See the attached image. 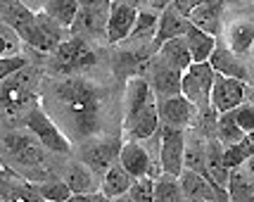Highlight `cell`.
I'll return each mask as SVG.
<instances>
[{
	"instance_id": "27",
	"label": "cell",
	"mask_w": 254,
	"mask_h": 202,
	"mask_svg": "<svg viewBox=\"0 0 254 202\" xmlns=\"http://www.w3.org/2000/svg\"><path fill=\"white\" fill-rule=\"evenodd\" d=\"M157 29H159V12L152 10V7H145V10H138V17H135V24H133V31L128 36V41L133 43H143V41H155Z\"/></svg>"
},
{
	"instance_id": "16",
	"label": "cell",
	"mask_w": 254,
	"mask_h": 202,
	"mask_svg": "<svg viewBox=\"0 0 254 202\" xmlns=\"http://www.w3.org/2000/svg\"><path fill=\"white\" fill-rule=\"evenodd\" d=\"M181 81H183V71H178L176 67L166 65L162 57L155 55L152 65H150V86L157 98L181 95Z\"/></svg>"
},
{
	"instance_id": "42",
	"label": "cell",
	"mask_w": 254,
	"mask_h": 202,
	"mask_svg": "<svg viewBox=\"0 0 254 202\" xmlns=\"http://www.w3.org/2000/svg\"><path fill=\"white\" fill-rule=\"evenodd\" d=\"M171 2H174V0H150V7L157 12H162V10H166Z\"/></svg>"
},
{
	"instance_id": "50",
	"label": "cell",
	"mask_w": 254,
	"mask_h": 202,
	"mask_svg": "<svg viewBox=\"0 0 254 202\" xmlns=\"http://www.w3.org/2000/svg\"><path fill=\"white\" fill-rule=\"evenodd\" d=\"M0 202H5V200H2V195H0Z\"/></svg>"
},
{
	"instance_id": "51",
	"label": "cell",
	"mask_w": 254,
	"mask_h": 202,
	"mask_svg": "<svg viewBox=\"0 0 254 202\" xmlns=\"http://www.w3.org/2000/svg\"><path fill=\"white\" fill-rule=\"evenodd\" d=\"M0 171H2V169H0Z\"/></svg>"
},
{
	"instance_id": "26",
	"label": "cell",
	"mask_w": 254,
	"mask_h": 202,
	"mask_svg": "<svg viewBox=\"0 0 254 202\" xmlns=\"http://www.w3.org/2000/svg\"><path fill=\"white\" fill-rule=\"evenodd\" d=\"M228 48H231L235 55H247L254 48V22L250 19H240V22L231 24L228 34H226Z\"/></svg>"
},
{
	"instance_id": "33",
	"label": "cell",
	"mask_w": 254,
	"mask_h": 202,
	"mask_svg": "<svg viewBox=\"0 0 254 202\" xmlns=\"http://www.w3.org/2000/svg\"><path fill=\"white\" fill-rule=\"evenodd\" d=\"M31 183H33V188H36V193H38L45 202H64L66 198L74 195L64 181L45 179V181H31Z\"/></svg>"
},
{
	"instance_id": "44",
	"label": "cell",
	"mask_w": 254,
	"mask_h": 202,
	"mask_svg": "<svg viewBox=\"0 0 254 202\" xmlns=\"http://www.w3.org/2000/svg\"><path fill=\"white\" fill-rule=\"evenodd\" d=\"M243 169H245V174H247V176H250V179L254 181V155H252L250 159H247V162H245Z\"/></svg>"
},
{
	"instance_id": "17",
	"label": "cell",
	"mask_w": 254,
	"mask_h": 202,
	"mask_svg": "<svg viewBox=\"0 0 254 202\" xmlns=\"http://www.w3.org/2000/svg\"><path fill=\"white\" fill-rule=\"evenodd\" d=\"M188 29H190L188 17H183L174 5H169L166 10L159 12V29H157V36H155V41H152V50L157 53L159 45H164L166 41L178 38V36H186Z\"/></svg>"
},
{
	"instance_id": "14",
	"label": "cell",
	"mask_w": 254,
	"mask_h": 202,
	"mask_svg": "<svg viewBox=\"0 0 254 202\" xmlns=\"http://www.w3.org/2000/svg\"><path fill=\"white\" fill-rule=\"evenodd\" d=\"M157 107H159V124L174 126V129H183L192 122L195 117V105L181 93V95H171V98H157Z\"/></svg>"
},
{
	"instance_id": "22",
	"label": "cell",
	"mask_w": 254,
	"mask_h": 202,
	"mask_svg": "<svg viewBox=\"0 0 254 202\" xmlns=\"http://www.w3.org/2000/svg\"><path fill=\"white\" fill-rule=\"evenodd\" d=\"M62 181L69 186L71 193H95L100 191L98 176L93 174V169L88 164H83L81 159L78 162H69L62 171Z\"/></svg>"
},
{
	"instance_id": "1",
	"label": "cell",
	"mask_w": 254,
	"mask_h": 202,
	"mask_svg": "<svg viewBox=\"0 0 254 202\" xmlns=\"http://www.w3.org/2000/svg\"><path fill=\"white\" fill-rule=\"evenodd\" d=\"M50 102L55 112L62 117V126L71 131L74 138L86 140L95 135L102 122V93L83 76H64L53 83ZM60 126V129H62Z\"/></svg>"
},
{
	"instance_id": "36",
	"label": "cell",
	"mask_w": 254,
	"mask_h": 202,
	"mask_svg": "<svg viewBox=\"0 0 254 202\" xmlns=\"http://www.w3.org/2000/svg\"><path fill=\"white\" fill-rule=\"evenodd\" d=\"M22 36L12 29L10 24L0 22V57L22 55Z\"/></svg>"
},
{
	"instance_id": "40",
	"label": "cell",
	"mask_w": 254,
	"mask_h": 202,
	"mask_svg": "<svg viewBox=\"0 0 254 202\" xmlns=\"http://www.w3.org/2000/svg\"><path fill=\"white\" fill-rule=\"evenodd\" d=\"M64 202H110V198H107L102 191H95V193H74V195H71V198H66Z\"/></svg>"
},
{
	"instance_id": "24",
	"label": "cell",
	"mask_w": 254,
	"mask_h": 202,
	"mask_svg": "<svg viewBox=\"0 0 254 202\" xmlns=\"http://www.w3.org/2000/svg\"><path fill=\"white\" fill-rule=\"evenodd\" d=\"M131 183H133V176L122 167V162H117V164H112V167L107 169V174L100 179V191L105 193L110 200H114V198L128 195Z\"/></svg>"
},
{
	"instance_id": "4",
	"label": "cell",
	"mask_w": 254,
	"mask_h": 202,
	"mask_svg": "<svg viewBox=\"0 0 254 202\" xmlns=\"http://www.w3.org/2000/svg\"><path fill=\"white\" fill-rule=\"evenodd\" d=\"M214 79H216V71L211 69L209 62H192V65L183 71L181 93H183L197 110H209Z\"/></svg>"
},
{
	"instance_id": "48",
	"label": "cell",
	"mask_w": 254,
	"mask_h": 202,
	"mask_svg": "<svg viewBox=\"0 0 254 202\" xmlns=\"http://www.w3.org/2000/svg\"><path fill=\"white\" fill-rule=\"evenodd\" d=\"M186 202H211V200H186Z\"/></svg>"
},
{
	"instance_id": "25",
	"label": "cell",
	"mask_w": 254,
	"mask_h": 202,
	"mask_svg": "<svg viewBox=\"0 0 254 202\" xmlns=\"http://www.w3.org/2000/svg\"><path fill=\"white\" fill-rule=\"evenodd\" d=\"M157 57H162L166 65L176 67L178 71H186V69L192 65V55H190V48L186 36H178V38H171L166 41L164 45H159L157 50Z\"/></svg>"
},
{
	"instance_id": "32",
	"label": "cell",
	"mask_w": 254,
	"mask_h": 202,
	"mask_svg": "<svg viewBox=\"0 0 254 202\" xmlns=\"http://www.w3.org/2000/svg\"><path fill=\"white\" fill-rule=\"evenodd\" d=\"M254 155V140L250 135H245L243 140L231 143V145H223V162L228 169H238L243 167L247 159Z\"/></svg>"
},
{
	"instance_id": "29",
	"label": "cell",
	"mask_w": 254,
	"mask_h": 202,
	"mask_svg": "<svg viewBox=\"0 0 254 202\" xmlns=\"http://www.w3.org/2000/svg\"><path fill=\"white\" fill-rule=\"evenodd\" d=\"M226 191H228V202H254V181L245 174L243 167L231 169Z\"/></svg>"
},
{
	"instance_id": "23",
	"label": "cell",
	"mask_w": 254,
	"mask_h": 202,
	"mask_svg": "<svg viewBox=\"0 0 254 202\" xmlns=\"http://www.w3.org/2000/svg\"><path fill=\"white\" fill-rule=\"evenodd\" d=\"M159 129V107H157V95L145 105V110L138 114V119L131 124V129L126 134L131 135V140H147L152 138Z\"/></svg>"
},
{
	"instance_id": "34",
	"label": "cell",
	"mask_w": 254,
	"mask_h": 202,
	"mask_svg": "<svg viewBox=\"0 0 254 202\" xmlns=\"http://www.w3.org/2000/svg\"><path fill=\"white\" fill-rule=\"evenodd\" d=\"M216 138L221 140L223 145H231V143H238V140H243L245 134L243 129L235 124V119H233V112H223L216 117Z\"/></svg>"
},
{
	"instance_id": "30",
	"label": "cell",
	"mask_w": 254,
	"mask_h": 202,
	"mask_svg": "<svg viewBox=\"0 0 254 202\" xmlns=\"http://www.w3.org/2000/svg\"><path fill=\"white\" fill-rule=\"evenodd\" d=\"M78 10H81V5H78V0H45L43 2V12L48 17H53L60 26H64L69 29L74 19H76Z\"/></svg>"
},
{
	"instance_id": "45",
	"label": "cell",
	"mask_w": 254,
	"mask_h": 202,
	"mask_svg": "<svg viewBox=\"0 0 254 202\" xmlns=\"http://www.w3.org/2000/svg\"><path fill=\"white\" fill-rule=\"evenodd\" d=\"M22 2H24V5H29V7H31L33 12H38L36 7L41 5V10H43V2H45V0H22Z\"/></svg>"
},
{
	"instance_id": "7",
	"label": "cell",
	"mask_w": 254,
	"mask_h": 202,
	"mask_svg": "<svg viewBox=\"0 0 254 202\" xmlns=\"http://www.w3.org/2000/svg\"><path fill=\"white\" fill-rule=\"evenodd\" d=\"M31 98H33V79L29 74H24V69L0 83V110L5 114L22 112L24 107L31 102Z\"/></svg>"
},
{
	"instance_id": "10",
	"label": "cell",
	"mask_w": 254,
	"mask_h": 202,
	"mask_svg": "<svg viewBox=\"0 0 254 202\" xmlns=\"http://www.w3.org/2000/svg\"><path fill=\"white\" fill-rule=\"evenodd\" d=\"M181 191L186 195V200H211V202H228V191L219 188L216 183H211L202 171L195 169H183L181 171Z\"/></svg>"
},
{
	"instance_id": "12",
	"label": "cell",
	"mask_w": 254,
	"mask_h": 202,
	"mask_svg": "<svg viewBox=\"0 0 254 202\" xmlns=\"http://www.w3.org/2000/svg\"><path fill=\"white\" fill-rule=\"evenodd\" d=\"M155 98V90L150 86V81L143 76H131L126 81V95H124V119L122 129L128 131L131 124L138 119V114L145 110V105Z\"/></svg>"
},
{
	"instance_id": "6",
	"label": "cell",
	"mask_w": 254,
	"mask_h": 202,
	"mask_svg": "<svg viewBox=\"0 0 254 202\" xmlns=\"http://www.w3.org/2000/svg\"><path fill=\"white\" fill-rule=\"evenodd\" d=\"M0 22L10 24L26 45L31 48L36 45V36H38L36 12L29 5H24L22 0H0Z\"/></svg>"
},
{
	"instance_id": "15",
	"label": "cell",
	"mask_w": 254,
	"mask_h": 202,
	"mask_svg": "<svg viewBox=\"0 0 254 202\" xmlns=\"http://www.w3.org/2000/svg\"><path fill=\"white\" fill-rule=\"evenodd\" d=\"M135 17H138V10L126 5L122 0H112L110 7V19H107V43L117 45L128 41V36L133 31V24H135Z\"/></svg>"
},
{
	"instance_id": "11",
	"label": "cell",
	"mask_w": 254,
	"mask_h": 202,
	"mask_svg": "<svg viewBox=\"0 0 254 202\" xmlns=\"http://www.w3.org/2000/svg\"><path fill=\"white\" fill-rule=\"evenodd\" d=\"M119 150H122V140H117V138H112V140H88L83 145L81 162L88 164L98 179H102L107 174V169L119 162Z\"/></svg>"
},
{
	"instance_id": "3",
	"label": "cell",
	"mask_w": 254,
	"mask_h": 202,
	"mask_svg": "<svg viewBox=\"0 0 254 202\" xmlns=\"http://www.w3.org/2000/svg\"><path fill=\"white\" fill-rule=\"evenodd\" d=\"M24 126H26V131L33 134L43 147L48 152H53V155H66V152H71V140H69V135L53 122V117L48 112H43L41 107H31L29 114H26V119H24Z\"/></svg>"
},
{
	"instance_id": "20",
	"label": "cell",
	"mask_w": 254,
	"mask_h": 202,
	"mask_svg": "<svg viewBox=\"0 0 254 202\" xmlns=\"http://www.w3.org/2000/svg\"><path fill=\"white\" fill-rule=\"evenodd\" d=\"M119 162L133 179H140V176L150 174L152 157L145 150V145H140V140H126V143H122V150H119Z\"/></svg>"
},
{
	"instance_id": "8",
	"label": "cell",
	"mask_w": 254,
	"mask_h": 202,
	"mask_svg": "<svg viewBox=\"0 0 254 202\" xmlns=\"http://www.w3.org/2000/svg\"><path fill=\"white\" fill-rule=\"evenodd\" d=\"M247 90H250L247 81L216 74L214 88H211V110L216 114L231 112V110H235L238 105H243L247 100Z\"/></svg>"
},
{
	"instance_id": "43",
	"label": "cell",
	"mask_w": 254,
	"mask_h": 202,
	"mask_svg": "<svg viewBox=\"0 0 254 202\" xmlns=\"http://www.w3.org/2000/svg\"><path fill=\"white\" fill-rule=\"evenodd\" d=\"M126 5H131L135 10H145V7H150V0H122Z\"/></svg>"
},
{
	"instance_id": "9",
	"label": "cell",
	"mask_w": 254,
	"mask_h": 202,
	"mask_svg": "<svg viewBox=\"0 0 254 202\" xmlns=\"http://www.w3.org/2000/svg\"><path fill=\"white\" fill-rule=\"evenodd\" d=\"M110 7H112V0L100 2V5H93V7H81L76 14V19H74V24L69 26V34L81 36V38H100V36H107Z\"/></svg>"
},
{
	"instance_id": "39",
	"label": "cell",
	"mask_w": 254,
	"mask_h": 202,
	"mask_svg": "<svg viewBox=\"0 0 254 202\" xmlns=\"http://www.w3.org/2000/svg\"><path fill=\"white\" fill-rule=\"evenodd\" d=\"M26 67V57L14 55V57H0V83L5 79H10L12 74L22 71Z\"/></svg>"
},
{
	"instance_id": "35",
	"label": "cell",
	"mask_w": 254,
	"mask_h": 202,
	"mask_svg": "<svg viewBox=\"0 0 254 202\" xmlns=\"http://www.w3.org/2000/svg\"><path fill=\"white\" fill-rule=\"evenodd\" d=\"M204 155H207V143L202 138H186V152H183V169H204Z\"/></svg>"
},
{
	"instance_id": "5",
	"label": "cell",
	"mask_w": 254,
	"mask_h": 202,
	"mask_svg": "<svg viewBox=\"0 0 254 202\" xmlns=\"http://www.w3.org/2000/svg\"><path fill=\"white\" fill-rule=\"evenodd\" d=\"M183 152H186V134L183 129H174L159 124V164L164 174L181 176L183 171Z\"/></svg>"
},
{
	"instance_id": "38",
	"label": "cell",
	"mask_w": 254,
	"mask_h": 202,
	"mask_svg": "<svg viewBox=\"0 0 254 202\" xmlns=\"http://www.w3.org/2000/svg\"><path fill=\"white\" fill-rule=\"evenodd\" d=\"M233 112V119H235V124L243 129V134H252L254 131V102H247L245 100L243 105H238L235 110H231Z\"/></svg>"
},
{
	"instance_id": "2",
	"label": "cell",
	"mask_w": 254,
	"mask_h": 202,
	"mask_svg": "<svg viewBox=\"0 0 254 202\" xmlns=\"http://www.w3.org/2000/svg\"><path fill=\"white\" fill-rule=\"evenodd\" d=\"M50 55H53L50 67L60 76H78L81 71L95 65V53L81 36H66Z\"/></svg>"
},
{
	"instance_id": "37",
	"label": "cell",
	"mask_w": 254,
	"mask_h": 202,
	"mask_svg": "<svg viewBox=\"0 0 254 202\" xmlns=\"http://www.w3.org/2000/svg\"><path fill=\"white\" fill-rule=\"evenodd\" d=\"M128 198H131L133 202H155V179H152V176L133 179Z\"/></svg>"
},
{
	"instance_id": "46",
	"label": "cell",
	"mask_w": 254,
	"mask_h": 202,
	"mask_svg": "<svg viewBox=\"0 0 254 202\" xmlns=\"http://www.w3.org/2000/svg\"><path fill=\"white\" fill-rule=\"evenodd\" d=\"M100 2H107V0H78L81 7H93V5H100Z\"/></svg>"
},
{
	"instance_id": "41",
	"label": "cell",
	"mask_w": 254,
	"mask_h": 202,
	"mask_svg": "<svg viewBox=\"0 0 254 202\" xmlns=\"http://www.w3.org/2000/svg\"><path fill=\"white\" fill-rule=\"evenodd\" d=\"M199 2H202V0H174L171 5H174V7H176V10L183 14V17H190V12L195 10Z\"/></svg>"
},
{
	"instance_id": "49",
	"label": "cell",
	"mask_w": 254,
	"mask_h": 202,
	"mask_svg": "<svg viewBox=\"0 0 254 202\" xmlns=\"http://www.w3.org/2000/svg\"><path fill=\"white\" fill-rule=\"evenodd\" d=\"M247 135H250V138H252V140H254V131H252V134H247Z\"/></svg>"
},
{
	"instance_id": "21",
	"label": "cell",
	"mask_w": 254,
	"mask_h": 202,
	"mask_svg": "<svg viewBox=\"0 0 254 202\" xmlns=\"http://www.w3.org/2000/svg\"><path fill=\"white\" fill-rule=\"evenodd\" d=\"M209 65L216 74L221 76H231V79H240V81H247L250 79V71L247 67L243 65V60L233 53L228 45H219L214 48V53L209 57Z\"/></svg>"
},
{
	"instance_id": "18",
	"label": "cell",
	"mask_w": 254,
	"mask_h": 202,
	"mask_svg": "<svg viewBox=\"0 0 254 202\" xmlns=\"http://www.w3.org/2000/svg\"><path fill=\"white\" fill-rule=\"evenodd\" d=\"M221 12H223V0H202L195 10L190 12V24L197 26L209 36H221L223 24H221Z\"/></svg>"
},
{
	"instance_id": "31",
	"label": "cell",
	"mask_w": 254,
	"mask_h": 202,
	"mask_svg": "<svg viewBox=\"0 0 254 202\" xmlns=\"http://www.w3.org/2000/svg\"><path fill=\"white\" fill-rule=\"evenodd\" d=\"M155 202H186L178 176L162 174L159 179H155Z\"/></svg>"
},
{
	"instance_id": "28",
	"label": "cell",
	"mask_w": 254,
	"mask_h": 202,
	"mask_svg": "<svg viewBox=\"0 0 254 202\" xmlns=\"http://www.w3.org/2000/svg\"><path fill=\"white\" fill-rule=\"evenodd\" d=\"M186 41H188L192 62H209L211 53H214V48H216V38H214V36H209L207 31H202V29L190 24L188 34H186Z\"/></svg>"
},
{
	"instance_id": "47",
	"label": "cell",
	"mask_w": 254,
	"mask_h": 202,
	"mask_svg": "<svg viewBox=\"0 0 254 202\" xmlns=\"http://www.w3.org/2000/svg\"><path fill=\"white\" fill-rule=\"evenodd\" d=\"M110 202H133L128 195H122V198H114V200H110Z\"/></svg>"
},
{
	"instance_id": "19",
	"label": "cell",
	"mask_w": 254,
	"mask_h": 202,
	"mask_svg": "<svg viewBox=\"0 0 254 202\" xmlns=\"http://www.w3.org/2000/svg\"><path fill=\"white\" fill-rule=\"evenodd\" d=\"M202 174L216 183L219 188H228V179H231V169L223 162V143L219 138L207 140V155H204V169Z\"/></svg>"
},
{
	"instance_id": "13",
	"label": "cell",
	"mask_w": 254,
	"mask_h": 202,
	"mask_svg": "<svg viewBox=\"0 0 254 202\" xmlns=\"http://www.w3.org/2000/svg\"><path fill=\"white\" fill-rule=\"evenodd\" d=\"M5 147L10 152V157L19 164V167H38L45 159V147L43 143L29 134H10L5 138Z\"/></svg>"
}]
</instances>
